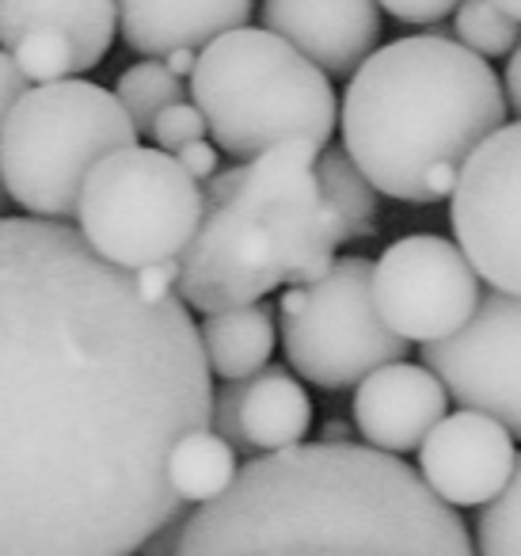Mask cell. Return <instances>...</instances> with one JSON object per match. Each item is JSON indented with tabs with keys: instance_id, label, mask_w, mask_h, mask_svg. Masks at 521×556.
Instances as JSON below:
<instances>
[{
	"instance_id": "1",
	"label": "cell",
	"mask_w": 521,
	"mask_h": 556,
	"mask_svg": "<svg viewBox=\"0 0 521 556\" xmlns=\"http://www.w3.org/2000/svg\"><path fill=\"white\" fill-rule=\"evenodd\" d=\"M214 374L176 294L50 217H0V556H134L187 503L179 434L209 427Z\"/></svg>"
},
{
	"instance_id": "2",
	"label": "cell",
	"mask_w": 521,
	"mask_h": 556,
	"mask_svg": "<svg viewBox=\"0 0 521 556\" xmlns=\"http://www.w3.org/2000/svg\"><path fill=\"white\" fill-rule=\"evenodd\" d=\"M176 556H475L465 518L399 457L297 442L191 507Z\"/></svg>"
},
{
	"instance_id": "3",
	"label": "cell",
	"mask_w": 521,
	"mask_h": 556,
	"mask_svg": "<svg viewBox=\"0 0 521 556\" xmlns=\"http://www.w3.org/2000/svg\"><path fill=\"white\" fill-rule=\"evenodd\" d=\"M503 80L449 35H411L373 50L343 92V149L399 202L449 199L460 164L506 123Z\"/></svg>"
},
{
	"instance_id": "4",
	"label": "cell",
	"mask_w": 521,
	"mask_h": 556,
	"mask_svg": "<svg viewBox=\"0 0 521 556\" xmlns=\"http://www.w3.org/2000/svg\"><path fill=\"white\" fill-rule=\"evenodd\" d=\"M323 146L282 141L202 187V217L179 252L176 298L199 313L263 302L316 282L335 263L343 225L316 179Z\"/></svg>"
},
{
	"instance_id": "5",
	"label": "cell",
	"mask_w": 521,
	"mask_h": 556,
	"mask_svg": "<svg viewBox=\"0 0 521 556\" xmlns=\"http://www.w3.org/2000/svg\"><path fill=\"white\" fill-rule=\"evenodd\" d=\"M191 96L214 146L237 161L297 138L328 146L339 123L328 73L267 27L244 24L206 42L191 73Z\"/></svg>"
},
{
	"instance_id": "6",
	"label": "cell",
	"mask_w": 521,
	"mask_h": 556,
	"mask_svg": "<svg viewBox=\"0 0 521 556\" xmlns=\"http://www.w3.org/2000/svg\"><path fill=\"white\" fill-rule=\"evenodd\" d=\"M126 146L138 130L115 92L73 77L35 85L0 126V187L27 214L65 222L88 172Z\"/></svg>"
},
{
	"instance_id": "7",
	"label": "cell",
	"mask_w": 521,
	"mask_h": 556,
	"mask_svg": "<svg viewBox=\"0 0 521 556\" xmlns=\"http://www.w3.org/2000/svg\"><path fill=\"white\" fill-rule=\"evenodd\" d=\"M199 179L164 149H115L88 172L77 199L80 237L123 270L179 255L199 229Z\"/></svg>"
},
{
	"instance_id": "8",
	"label": "cell",
	"mask_w": 521,
	"mask_h": 556,
	"mask_svg": "<svg viewBox=\"0 0 521 556\" xmlns=\"http://www.w3.org/2000/svg\"><path fill=\"white\" fill-rule=\"evenodd\" d=\"M290 366L316 389L358 386L377 366L404 358V343L373 305V263L335 260L316 282L290 287L278 302Z\"/></svg>"
},
{
	"instance_id": "9",
	"label": "cell",
	"mask_w": 521,
	"mask_h": 556,
	"mask_svg": "<svg viewBox=\"0 0 521 556\" xmlns=\"http://www.w3.org/2000/svg\"><path fill=\"white\" fill-rule=\"evenodd\" d=\"M453 244L491 290L521 298V118L472 149L449 191Z\"/></svg>"
},
{
	"instance_id": "10",
	"label": "cell",
	"mask_w": 521,
	"mask_h": 556,
	"mask_svg": "<svg viewBox=\"0 0 521 556\" xmlns=\"http://www.w3.org/2000/svg\"><path fill=\"white\" fill-rule=\"evenodd\" d=\"M422 366L460 404L521 439V298L487 290L453 336L422 348Z\"/></svg>"
},
{
	"instance_id": "11",
	"label": "cell",
	"mask_w": 521,
	"mask_h": 556,
	"mask_svg": "<svg viewBox=\"0 0 521 556\" xmlns=\"http://www.w3.org/2000/svg\"><path fill=\"white\" fill-rule=\"evenodd\" d=\"M475 302L480 275L445 237H404L373 267V305L399 340H445L472 317Z\"/></svg>"
},
{
	"instance_id": "12",
	"label": "cell",
	"mask_w": 521,
	"mask_h": 556,
	"mask_svg": "<svg viewBox=\"0 0 521 556\" xmlns=\"http://www.w3.org/2000/svg\"><path fill=\"white\" fill-rule=\"evenodd\" d=\"M518 450L513 434L472 408L445 412L419 442V477L453 510L483 507L510 480Z\"/></svg>"
},
{
	"instance_id": "13",
	"label": "cell",
	"mask_w": 521,
	"mask_h": 556,
	"mask_svg": "<svg viewBox=\"0 0 521 556\" xmlns=\"http://www.w3.org/2000/svg\"><path fill=\"white\" fill-rule=\"evenodd\" d=\"M209 427H217L237 454H275L305 442L313 427V401L282 366H263L252 378L225 381L221 393H214Z\"/></svg>"
},
{
	"instance_id": "14",
	"label": "cell",
	"mask_w": 521,
	"mask_h": 556,
	"mask_svg": "<svg viewBox=\"0 0 521 556\" xmlns=\"http://www.w3.org/2000/svg\"><path fill=\"white\" fill-rule=\"evenodd\" d=\"M449 412L445 386L415 363H384L358 381L354 393V427L366 439V446L381 454L404 457L419 450L430 427Z\"/></svg>"
},
{
	"instance_id": "15",
	"label": "cell",
	"mask_w": 521,
	"mask_h": 556,
	"mask_svg": "<svg viewBox=\"0 0 521 556\" xmlns=\"http://www.w3.org/2000/svg\"><path fill=\"white\" fill-rule=\"evenodd\" d=\"M263 27L305 54L328 77H351L377 50V0H267Z\"/></svg>"
},
{
	"instance_id": "16",
	"label": "cell",
	"mask_w": 521,
	"mask_h": 556,
	"mask_svg": "<svg viewBox=\"0 0 521 556\" xmlns=\"http://www.w3.org/2000/svg\"><path fill=\"white\" fill-rule=\"evenodd\" d=\"M126 47L164 58L176 47L202 50L252 20V0H115Z\"/></svg>"
},
{
	"instance_id": "17",
	"label": "cell",
	"mask_w": 521,
	"mask_h": 556,
	"mask_svg": "<svg viewBox=\"0 0 521 556\" xmlns=\"http://www.w3.org/2000/svg\"><path fill=\"white\" fill-rule=\"evenodd\" d=\"M62 31L77 58V73H88L107 58L115 42V0H0V47L12 50L27 31Z\"/></svg>"
},
{
	"instance_id": "18",
	"label": "cell",
	"mask_w": 521,
	"mask_h": 556,
	"mask_svg": "<svg viewBox=\"0 0 521 556\" xmlns=\"http://www.w3.org/2000/svg\"><path fill=\"white\" fill-rule=\"evenodd\" d=\"M199 340L214 378L221 381L252 378L275 355V340H278L275 309L263 302H252V305H237V309L206 313V320L199 328Z\"/></svg>"
},
{
	"instance_id": "19",
	"label": "cell",
	"mask_w": 521,
	"mask_h": 556,
	"mask_svg": "<svg viewBox=\"0 0 521 556\" xmlns=\"http://www.w3.org/2000/svg\"><path fill=\"white\" fill-rule=\"evenodd\" d=\"M237 450L214 431V427H199L176 439L168 450V484L183 503L199 507L206 500H217L237 477Z\"/></svg>"
},
{
	"instance_id": "20",
	"label": "cell",
	"mask_w": 521,
	"mask_h": 556,
	"mask_svg": "<svg viewBox=\"0 0 521 556\" xmlns=\"http://www.w3.org/2000/svg\"><path fill=\"white\" fill-rule=\"evenodd\" d=\"M316 179H320V191L328 199V206L335 210L339 225H343V244L346 240H366L377 232V187L361 176V168L351 161L346 149H320L316 156Z\"/></svg>"
},
{
	"instance_id": "21",
	"label": "cell",
	"mask_w": 521,
	"mask_h": 556,
	"mask_svg": "<svg viewBox=\"0 0 521 556\" xmlns=\"http://www.w3.org/2000/svg\"><path fill=\"white\" fill-rule=\"evenodd\" d=\"M115 100L123 103V111L130 115L134 130L149 134L153 118L161 115L168 103L183 100V80L176 73H168V65L161 58H145V62L130 65V70L118 77Z\"/></svg>"
},
{
	"instance_id": "22",
	"label": "cell",
	"mask_w": 521,
	"mask_h": 556,
	"mask_svg": "<svg viewBox=\"0 0 521 556\" xmlns=\"http://www.w3.org/2000/svg\"><path fill=\"white\" fill-rule=\"evenodd\" d=\"M453 35L465 50L480 58H506L521 39V24L491 0H460L453 9Z\"/></svg>"
},
{
	"instance_id": "23",
	"label": "cell",
	"mask_w": 521,
	"mask_h": 556,
	"mask_svg": "<svg viewBox=\"0 0 521 556\" xmlns=\"http://www.w3.org/2000/svg\"><path fill=\"white\" fill-rule=\"evenodd\" d=\"M472 548L475 556H521V457L503 492L483 503Z\"/></svg>"
},
{
	"instance_id": "24",
	"label": "cell",
	"mask_w": 521,
	"mask_h": 556,
	"mask_svg": "<svg viewBox=\"0 0 521 556\" xmlns=\"http://www.w3.org/2000/svg\"><path fill=\"white\" fill-rule=\"evenodd\" d=\"M9 54L16 62V70L27 77V85H54V80H65L77 73L69 39L62 31H50V27L27 31Z\"/></svg>"
},
{
	"instance_id": "25",
	"label": "cell",
	"mask_w": 521,
	"mask_h": 556,
	"mask_svg": "<svg viewBox=\"0 0 521 556\" xmlns=\"http://www.w3.org/2000/svg\"><path fill=\"white\" fill-rule=\"evenodd\" d=\"M149 138H153L156 149H164V153H176V149H183L187 141L206 138V118H202V111L187 100L168 103V108L153 118V126H149Z\"/></svg>"
},
{
	"instance_id": "26",
	"label": "cell",
	"mask_w": 521,
	"mask_h": 556,
	"mask_svg": "<svg viewBox=\"0 0 521 556\" xmlns=\"http://www.w3.org/2000/svg\"><path fill=\"white\" fill-rule=\"evenodd\" d=\"M457 4L460 0H377V9L407 27H437L445 16H453Z\"/></svg>"
},
{
	"instance_id": "27",
	"label": "cell",
	"mask_w": 521,
	"mask_h": 556,
	"mask_svg": "<svg viewBox=\"0 0 521 556\" xmlns=\"http://www.w3.org/2000/svg\"><path fill=\"white\" fill-rule=\"evenodd\" d=\"M134 275V287L145 302H161V298L176 294V282H179V255H168V260H156L145 263V267L130 270Z\"/></svg>"
},
{
	"instance_id": "28",
	"label": "cell",
	"mask_w": 521,
	"mask_h": 556,
	"mask_svg": "<svg viewBox=\"0 0 521 556\" xmlns=\"http://www.w3.org/2000/svg\"><path fill=\"white\" fill-rule=\"evenodd\" d=\"M187 515H191V503H187L183 510H176V515H171L168 522L161 526V530L149 533V538L141 541V548L134 556H176V545H179V538H183Z\"/></svg>"
},
{
	"instance_id": "29",
	"label": "cell",
	"mask_w": 521,
	"mask_h": 556,
	"mask_svg": "<svg viewBox=\"0 0 521 556\" xmlns=\"http://www.w3.org/2000/svg\"><path fill=\"white\" fill-rule=\"evenodd\" d=\"M171 156H176V161L183 164L187 176L199 179V184H206V179L217 172V146H214V141H206V138L187 141V146H183V149H176Z\"/></svg>"
},
{
	"instance_id": "30",
	"label": "cell",
	"mask_w": 521,
	"mask_h": 556,
	"mask_svg": "<svg viewBox=\"0 0 521 556\" xmlns=\"http://www.w3.org/2000/svg\"><path fill=\"white\" fill-rule=\"evenodd\" d=\"M27 77L16 70V62H12V54L9 50H0V126L9 123V115H12V108L20 103V96L27 92Z\"/></svg>"
},
{
	"instance_id": "31",
	"label": "cell",
	"mask_w": 521,
	"mask_h": 556,
	"mask_svg": "<svg viewBox=\"0 0 521 556\" xmlns=\"http://www.w3.org/2000/svg\"><path fill=\"white\" fill-rule=\"evenodd\" d=\"M506 58H510V62H506V80H503L506 111H513V115L521 118V39Z\"/></svg>"
},
{
	"instance_id": "32",
	"label": "cell",
	"mask_w": 521,
	"mask_h": 556,
	"mask_svg": "<svg viewBox=\"0 0 521 556\" xmlns=\"http://www.w3.org/2000/svg\"><path fill=\"white\" fill-rule=\"evenodd\" d=\"M161 62L168 65V73H176V77L183 80V77H191L194 65H199V50H191V47H176V50H168V54H164Z\"/></svg>"
},
{
	"instance_id": "33",
	"label": "cell",
	"mask_w": 521,
	"mask_h": 556,
	"mask_svg": "<svg viewBox=\"0 0 521 556\" xmlns=\"http://www.w3.org/2000/svg\"><path fill=\"white\" fill-rule=\"evenodd\" d=\"M491 4H495V9H503L506 16L518 20V24H521V0H491Z\"/></svg>"
},
{
	"instance_id": "34",
	"label": "cell",
	"mask_w": 521,
	"mask_h": 556,
	"mask_svg": "<svg viewBox=\"0 0 521 556\" xmlns=\"http://www.w3.org/2000/svg\"><path fill=\"white\" fill-rule=\"evenodd\" d=\"M0 206H4V187H0Z\"/></svg>"
}]
</instances>
